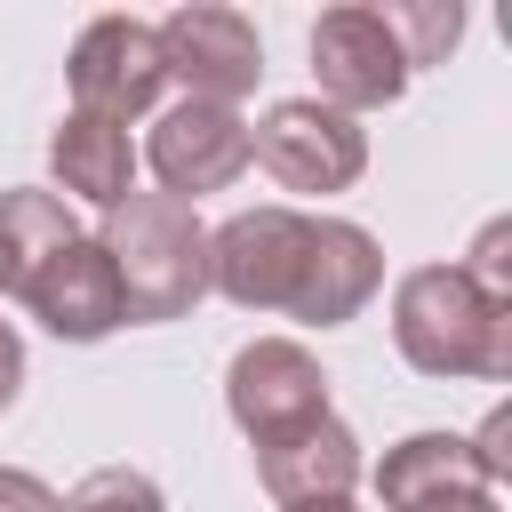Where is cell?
<instances>
[{"label": "cell", "instance_id": "obj_12", "mask_svg": "<svg viewBox=\"0 0 512 512\" xmlns=\"http://www.w3.org/2000/svg\"><path fill=\"white\" fill-rule=\"evenodd\" d=\"M24 312L56 344H104L112 328H128V304H120V280H112V256L96 248V232H80L72 248H56L40 264V280L24 288Z\"/></svg>", "mask_w": 512, "mask_h": 512}, {"label": "cell", "instance_id": "obj_20", "mask_svg": "<svg viewBox=\"0 0 512 512\" xmlns=\"http://www.w3.org/2000/svg\"><path fill=\"white\" fill-rule=\"evenodd\" d=\"M0 512H64V496H56L40 472H16V464H0Z\"/></svg>", "mask_w": 512, "mask_h": 512}, {"label": "cell", "instance_id": "obj_18", "mask_svg": "<svg viewBox=\"0 0 512 512\" xmlns=\"http://www.w3.org/2000/svg\"><path fill=\"white\" fill-rule=\"evenodd\" d=\"M488 304H512V224L496 216V224H480V240H472V256L456 264Z\"/></svg>", "mask_w": 512, "mask_h": 512}, {"label": "cell", "instance_id": "obj_2", "mask_svg": "<svg viewBox=\"0 0 512 512\" xmlns=\"http://www.w3.org/2000/svg\"><path fill=\"white\" fill-rule=\"evenodd\" d=\"M96 248L112 256L128 320H184L208 296V224L168 192H128L120 208H104Z\"/></svg>", "mask_w": 512, "mask_h": 512}, {"label": "cell", "instance_id": "obj_1", "mask_svg": "<svg viewBox=\"0 0 512 512\" xmlns=\"http://www.w3.org/2000/svg\"><path fill=\"white\" fill-rule=\"evenodd\" d=\"M392 344L416 376L512 384V304H488L456 264H416L392 288Z\"/></svg>", "mask_w": 512, "mask_h": 512}, {"label": "cell", "instance_id": "obj_19", "mask_svg": "<svg viewBox=\"0 0 512 512\" xmlns=\"http://www.w3.org/2000/svg\"><path fill=\"white\" fill-rule=\"evenodd\" d=\"M504 440H512V408H488V424H480V432H472V440H464V448H472V456H480V472H488V480H496V488H504V480H512V448H504Z\"/></svg>", "mask_w": 512, "mask_h": 512}, {"label": "cell", "instance_id": "obj_3", "mask_svg": "<svg viewBox=\"0 0 512 512\" xmlns=\"http://www.w3.org/2000/svg\"><path fill=\"white\" fill-rule=\"evenodd\" d=\"M248 160L280 184V192H352L368 176V128L344 120L320 96H280L264 104V120L248 128Z\"/></svg>", "mask_w": 512, "mask_h": 512}, {"label": "cell", "instance_id": "obj_23", "mask_svg": "<svg viewBox=\"0 0 512 512\" xmlns=\"http://www.w3.org/2000/svg\"><path fill=\"white\" fill-rule=\"evenodd\" d=\"M480 512H496V504H480Z\"/></svg>", "mask_w": 512, "mask_h": 512}, {"label": "cell", "instance_id": "obj_22", "mask_svg": "<svg viewBox=\"0 0 512 512\" xmlns=\"http://www.w3.org/2000/svg\"><path fill=\"white\" fill-rule=\"evenodd\" d=\"M288 512H360L352 496H336V504H288Z\"/></svg>", "mask_w": 512, "mask_h": 512}, {"label": "cell", "instance_id": "obj_16", "mask_svg": "<svg viewBox=\"0 0 512 512\" xmlns=\"http://www.w3.org/2000/svg\"><path fill=\"white\" fill-rule=\"evenodd\" d=\"M384 24H392V40H400L408 72H416V64H440V56L464 40V8H456V0H400V8H384Z\"/></svg>", "mask_w": 512, "mask_h": 512}, {"label": "cell", "instance_id": "obj_10", "mask_svg": "<svg viewBox=\"0 0 512 512\" xmlns=\"http://www.w3.org/2000/svg\"><path fill=\"white\" fill-rule=\"evenodd\" d=\"M376 288H384V248H376V232L352 224V216H312L288 320H304V328H344V320L368 312Z\"/></svg>", "mask_w": 512, "mask_h": 512}, {"label": "cell", "instance_id": "obj_11", "mask_svg": "<svg viewBox=\"0 0 512 512\" xmlns=\"http://www.w3.org/2000/svg\"><path fill=\"white\" fill-rule=\"evenodd\" d=\"M376 504L384 512H480L496 504V480L464 448V432H408L376 456Z\"/></svg>", "mask_w": 512, "mask_h": 512}, {"label": "cell", "instance_id": "obj_7", "mask_svg": "<svg viewBox=\"0 0 512 512\" xmlns=\"http://www.w3.org/2000/svg\"><path fill=\"white\" fill-rule=\"evenodd\" d=\"M64 80H72V112H96L112 128H128L136 112L160 104L168 88V64H160V32L144 16H96L72 56H64Z\"/></svg>", "mask_w": 512, "mask_h": 512}, {"label": "cell", "instance_id": "obj_15", "mask_svg": "<svg viewBox=\"0 0 512 512\" xmlns=\"http://www.w3.org/2000/svg\"><path fill=\"white\" fill-rule=\"evenodd\" d=\"M72 240H80L72 200H56V192H40V184H8V192H0V296L24 304V288L40 280V264H48L56 248H72Z\"/></svg>", "mask_w": 512, "mask_h": 512}, {"label": "cell", "instance_id": "obj_17", "mask_svg": "<svg viewBox=\"0 0 512 512\" xmlns=\"http://www.w3.org/2000/svg\"><path fill=\"white\" fill-rule=\"evenodd\" d=\"M64 512H168V496H160V480L136 472V464H96V472L64 496Z\"/></svg>", "mask_w": 512, "mask_h": 512}, {"label": "cell", "instance_id": "obj_13", "mask_svg": "<svg viewBox=\"0 0 512 512\" xmlns=\"http://www.w3.org/2000/svg\"><path fill=\"white\" fill-rule=\"evenodd\" d=\"M360 472H368V456H360L352 424H336V416H312L296 432L256 440V480H264V496L280 512L288 504H336V496L360 488Z\"/></svg>", "mask_w": 512, "mask_h": 512}, {"label": "cell", "instance_id": "obj_8", "mask_svg": "<svg viewBox=\"0 0 512 512\" xmlns=\"http://www.w3.org/2000/svg\"><path fill=\"white\" fill-rule=\"evenodd\" d=\"M152 176H160V192L168 200H200V192H224V184H240L248 176V120L232 112V104H168L160 120H152V136H144V152H136Z\"/></svg>", "mask_w": 512, "mask_h": 512}, {"label": "cell", "instance_id": "obj_5", "mask_svg": "<svg viewBox=\"0 0 512 512\" xmlns=\"http://www.w3.org/2000/svg\"><path fill=\"white\" fill-rule=\"evenodd\" d=\"M152 32H160L168 80H184L192 104H232V112H240V96H256V80H264V40H256V24H248L240 8L184 0V8H168Z\"/></svg>", "mask_w": 512, "mask_h": 512}, {"label": "cell", "instance_id": "obj_9", "mask_svg": "<svg viewBox=\"0 0 512 512\" xmlns=\"http://www.w3.org/2000/svg\"><path fill=\"white\" fill-rule=\"evenodd\" d=\"M224 408L248 440H272V432H296L312 416H328V368L296 344V336H256L232 352L224 368Z\"/></svg>", "mask_w": 512, "mask_h": 512}, {"label": "cell", "instance_id": "obj_14", "mask_svg": "<svg viewBox=\"0 0 512 512\" xmlns=\"http://www.w3.org/2000/svg\"><path fill=\"white\" fill-rule=\"evenodd\" d=\"M48 168H56V200H88V208H120L136 192V144L128 128L96 120V112H64L48 136Z\"/></svg>", "mask_w": 512, "mask_h": 512}, {"label": "cell", "instance_id": "obj_21", "mask_svg": "<svg viewBox=\"0 0 512 512\" xmlns=\"http://www.w3.org/2000/svg\"><path fill=\"white\" fill-rule=\"evenodd\" d=\"M16 392H24V336L0 320V416L16 408Z\"/></svg>", "mask_w": 512, "mask_h": 512}, {"label": "cell", "instance_id": "obj_6", "mask_svg": "<svg viewBox=\"0 0 512 512\" xmlns=\"http://www.w3.org/2000/svg\"><path fill=\"white\" fill-rule=\"evenodd\" d=\"M312 80H320V104H336L344 120H360V112L400 104L416 72H408L384 8L352 0V8H320V24H312Z\"/></svg>", "mask_w": 512, "mask_h": 512}, {"label": "cell", "instance_id": "obj_4", "mask_svg": "<svg viewBox=\"0 0 512 512\" xmlns=\"http://www.w3.org/2000/svg\"><path fill=\"white\" fill-rule=\"evenodd\" d=\"M304 240H312L304 208H288V200L240 208L232 224L208 232V288L240 312H288L296 272H304Z\"/></svg>", "mask_w": 512, "mask_h": 512}]
</instances>
